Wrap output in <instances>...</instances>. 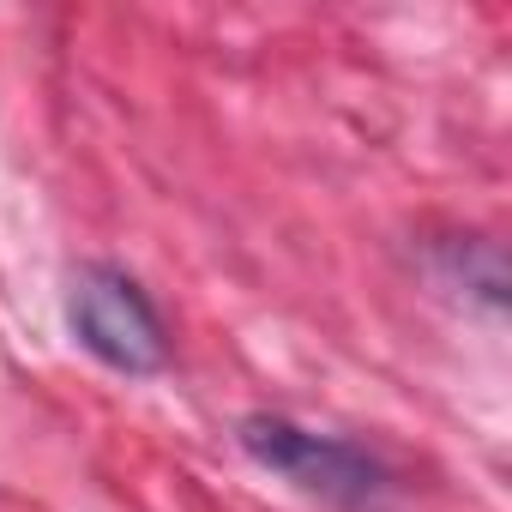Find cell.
Wrapping results in <instances>:
<instances>
[{
    "label": "cell",
    "instance_id": "1",
    "mask_svg": "<svg viewBox=\"0 0 512 512\" xmlns=\"http://www.w3.org/2000/svg\"><path fill=\"white\" fill-rule=\"evenodd\" d=\"M67 326L73 338L115 374H157L169 344H163V326L145 302V290L115 272V266H85L67 290Z\"/></svg>",
    "mask_w": 512,
    "mask_h": 512
},
{
    "label": "cell",
    "instance_id": "2",
    "mask_svg": "<svg viewBox=\"0 0 512 512\" xmlns=\"http://www.w3.org/2000/svg\"><path fill=\"white\" fill-rule=\"evenodd\" d=\"M241 452L260 458L266 470H278L284 482H296L302 494L332 500V506H362V500H374L380 482H386V470H380L362 446H350V440H338V434L296 428V422H284V416H247V422H241Z\"/></svg>",
    "mask_w": 512,
    "mask_h": 512
}]
</instances>
